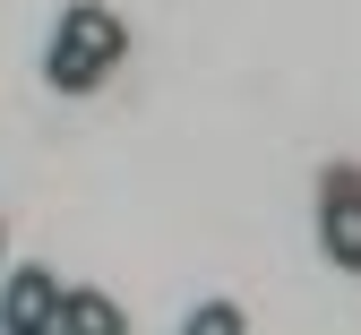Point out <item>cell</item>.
Segmentation results:
<instances>
[{
	"mask_svg": "<svg viewBox=\"0 0 361 335\" xmlns=\"http://www.w3.org/2000/svg\"><path fill=\"white\" fill-rule=\"evenodd\" d=\"M61 301H69V284L52 267H9V284H0V335H61Z\"/></svg>",
	"mask_w": 361,
	"mask_h": 335,
	"instance_id": "obj_2",
	"label": "cell"
},
{
	"mask_svg": "<svg viewBox=\"0 0 361 335\" xmlns=\"http://www.w3.org/2000/svg\"><path fill=\"white\" fill-rule=\"evenodd\" d=\"M319 250L361 275V164H336L319 181Z\"/></svg>",
	"mask_w": 361,
	"mask_h": 335,
	"instance_id": "obj_3",
	"label": "cell"
},
{
	"mask_svg": "<svg viewBox=\"0 0 361 335\" xmlns=\"http://www.w3.org/2000/svg\"><path fill=\"white\" fill-rule=\"evenodd\" d=\"M0 258H9V224H0Z\"/></svg>",
	"mask_w": 361,
	"mask_h": 335,
	"instance_id": "obj_6",
	"label": "cell"
},
{
	"mask_svg": "<svg viewBox=\"0 0 361 335\" xmlns=\"http://www.w3.org/2000/svg\"><path fill=\"white\" fill-rule=\"evenodd\" d=\"M180 335H241V301H198V318Z\"/></svg>",
	"mask_w": 361,
	"mask_h": 335,
	"instance_id": "obj_5",
	"label": "cell"
},
{
	"mask_svg": "<svg viewBox=\"0 0 361 335\" xmlns=\"http://www.w3.org/2000/svg\"><path fill=\"white\" fill-rule=\"evenodd\" d=\"M121 52H129V35H121V18L104 9V0H69L61 26H52V43H43V78H52L61 95H86V86L112 78Z\"/></svg>",
	"mask_w": 361,
	"mask_h": 335,
	"instance_id": "obj_1",
	"label": "cell"
},
{
	"mask_svg": "<svg viewBox=\"0 0 361 335\" xmlns=\"http://www.w3.org/2000/svg\"><path fill=\"white\" fill-rule=\"evenodd\" d=\"M61 335H129L121 301L95 293V284H69V301H61Z\"/></svg>",
	"mask_w": 361,
	"mask_h": 335,
	"instance_id": "obj_4",
	"label": "cell"
}]
</instances>
